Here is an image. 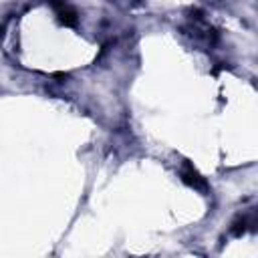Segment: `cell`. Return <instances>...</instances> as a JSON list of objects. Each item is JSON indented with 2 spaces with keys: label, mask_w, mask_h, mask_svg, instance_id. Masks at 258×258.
<instances>
[{
  "label": "cell",
  "mask_w": 258,
  "mask_h": 258,
  "mask_svg": "<svg viewBox=\"0 0 258 258\" xmlns=\"http://www.w3.org/2000/svg\"><path fill=\"white\" fill-rule=\"evenodd\" d=\"M50 4L54 6L56 18H58L60 24H64V26H77V12H75L71 6H67V4L60 2V0H50Z\"/></svg>",
  "instance_id": "cell-1"
},
{
  "label": "cell",
  "mask_w": 258,
  "mask_h": 258,
  "mask_svg": "<svg viewBox=\"0 0 258 258\" xmlns=\"http://www.w3.org/2000/svg\"><path fill=\"white\" fill-rule=\"evenodd\" d=\"M181 177H183V181H185L187 185H191V187H196V189H200V191H208V183H206V179H204V177H202L189 163L183 165Z\"/></svg>",
  "instance_id": "cell-2"
}]
</instances>
